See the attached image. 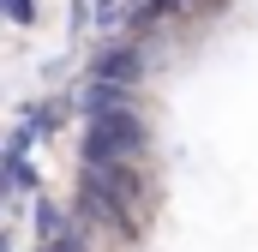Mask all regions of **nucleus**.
<instances>
[{
    "label": "nucleus",
    "mask_w": 258,
    "mask_h": 252,
    "mask_svg": "<svg viewBox=\"0 0 258 252\" xmlns=\"http://www.w3.org/2000/svg\"><path fill=\"white\" fill-rule=\"evenodd\" d=\"M150 144V126L138 108H102L84 114V162L90 168H132Z\"/></svg>",
    "instance_id": "f257e3e1"
},
{
    "label": "nucleus",
    "mask_w": 258,
    "mask_h": 252,
    "mask_svg": "<svg viewBox=\"0 0 258 252\" xmlns=\"http://www.w3.org/2000/svg\"><path fill=\"white\" fill-rule=\"evenodd\" d=\"M138 72H144V54H138V48H102V54H96V60H90V78H96V84H138Z\"/></svg>",
    "instance_id": "f03ea898"
},
{
    "label": "nucleus",
    "mask_w": 258,
    "mask_h": 252,
    "mask_svg": "<svg viewBox=\"0 0 258 252\" xmlns=\"http://www.w3.org/2000/svg\"><path fill=\"white\" fill-rule=\"evenodd\" d=\"M36 234H42V246H54V240H66L72 228H66V216H60V204H36Z\"/></svg>",
    "instance_id": "7ed1b4c3"
},
{
    "label": "nucleus",
    "mask_w": 258,
    "mask_h": 252,
    "mask_svg": "<svg viewBox=\"0 0 258 252\" xmlns=\"http://www.w3.org/2000/svg\"><path fill=\"white\" fill-rule=\"evenodd\" d=\"M174 6H180V0H138V6H132V24H156V18H168Z\"/></svg>",
    "instance_id": "20e7f679"
},
{
    "label": "nucleus",
    "mask_w": 258,
    "mask_h": 252,
    "mask_svg": "<svg viewBox=\"0 0 258 252\" xmlns=\"http://www.w3.org/2000/svg\"><path fill=\"white\" fill-rule=\"evenodd\" d=\"M96 18H114V0H96Z\"/></svg>",
    "instance_id": "39448f33"
}]
</instances>
